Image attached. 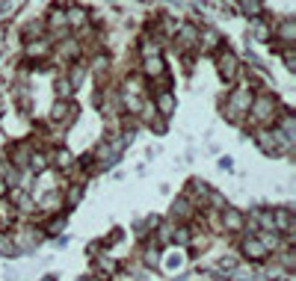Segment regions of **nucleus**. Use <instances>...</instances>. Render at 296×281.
<instances>
[{
	"instance_id": "9",
	"label": "nucleus",
	"mask_w": 296,
	"mask_h": 281,
	"mask_svg": "<svg viewBox=\"0 0 296 281\" xmlns=\"http://www.w3.org/2000/svg\"><path fill=\"white\" fill-rule=\"evenodd\" d=\"M12 243L18 246V252H30V249H36L39 243H42V228L21 231V234H15V237H12Z\"/></svg>"
},
{
	"instance_id": "29",
	"label": "nucleus",
	"mask_w": 296,
	"mask_h": 281,
	"mask_svg": "<svg viewBox=\"0 0 296 281\" xmlns=\"http://www.w3.org/2000/svg\"><path fill=\"white\" fill-rule=\"evenodd\" d=\"M279 51H281V59H284V68L296 71V51H293V45H281Z\"/></svg>"
},
{
	"instance_id": "3",
	"label": "nucleus",
	"mask_w": 296,
	"mask_h": 281,
	"mask_svg": "<svg viewBox=\"0 0 296 281\" xmlns=\"http://www.w3.org/2000/svg\"><path fill=\"white\" fill-rule=\"evenodd\" d=\"M216 71L225 83H237V77H240V59L228 51L225 45L216 51Z\"/></svg>"
},
{
	"instance_id": "41",
	"label": "nucleus",
	"mask_w": 296,
	"mask_h": 281,
	"mask_svg": "<svg viewBox=\"0 0 296 281\" xmlns=\"http://www.w3.org/2000/svg\"><path fill=\"white\" fill-rule=\"evenodd\" d=\"M148 127H151L154 133H166V122H163V116H154V119L148 122Z\"/></svg>"
},
{
	"instance_id": "18",
	"label": "nucleus",
	"mask_w": 296,
	"mask_h": 281,
	"mask_svg": "<svg viewBox=\"0 0 296 281\" xmlns=\"http://www.w3.org/2000/svg\"><path fill=\"white\" fill-rule=\"evenodd\" d=\"M228 278H231V281H264V275H261V272H255L252 266L237 264L231 272H228Z\"/></svg>"
},
{
	"instance_id": "33",
	"label": "nucleus",
	"mask_w": 296,
	"mask_h": 281,
	"mask_svg": "<svg viewBox=\"0 0 296 281\" xmlns=\"http://www.w3.org/2000/svg\"><path fill=\"white\" fill-rule=\"evenodd\" d=\"M240 9H243L246 15L258 18L264 12V3H261V0H240Z\"/></svg>"
},
{
	"instance_id": "2",
	"label": "nucleus",
	"mask_w": 296,
	"mask_h": 281,
	"mask_svg": "<svg viewBox=\"0 0 296 281\" xmlns=\"http://www.w3.org/2000/svg\"><path fill=\"white\" fill-rule=\"evenodd\" d=\"M252 98H255V92L249 86H240V89H234L231 95L225 98V116H228V122H234V124H240L246 119V113H249V104H252Z\"/></svg>"
},
{
	"instance_id": "25",
	"label": "nucleus",
	"mask_w": 296,
	"mask_h": 281,
	"mask_svg": "<svg viewBox=\"0 0 296 281\" xmlns=\"http://www.w3.org/2000/svg\"><path fill=\"white\" fill-rule=\"evenodd\" d=\"M59 56H62V59H77V56H80V42H77V39H65V42L59 45Z\"/></svg>"
},
{
	"instance_id": "27",
	"label": "nucleus",
	"mask_w": 296,
	"mask_h": 281,
	"mask_svg": "<svg viewBox=\"0 0 296 281\" xmlns=\"http://www.w3.org/2000/svg\"><path fill=\"white\" fill-rule=\"evenodd\" d=\"M252 36H255L258 42H270V39H273V30L264 24L261 18H255V21H252Z\"/></svg>"
},
{
	"instance_id": "39",
	"label": "nucleus",
	"mask_w": 296,
	"mask_h": 281,
	"mask_svg": "<svg viewBox=\"0 0 296 281\" xmlns=\"http://www.w3.org/2000/svg\"><path fill=\"white\" fill-rule=\"evenodd\" d=\"M234 266H237V258L225 255V258H219V264H216V272H231Z\"/></svg>"
},
{
	"instance_id": "11",
	"label": "nucleus",
	"mask_w": 296,
	"mask_h": 281,
	"mask_svg": "<svg viewBox=\"0 0 296 281\" xmlns=\"http://www.w3.org/2000/svg\"><path fill=\"white\" fill-rule=\"evenodd\" d=\"M243 213L234 210V207H222V216H219V222H222V231H231V234H240L243 231Z\"/></svg>"
},
{
	"instance_id": "1",
	"label": "nucleus",
	"mask_w": 296,
	"mask_h": 281,
	"mask_svg": "<svg viewBox=\"0 0 296 281\" xmlns=\"http://www.w3.org/2000/svg\"><path fill=\"white\" fill-rule=\"evenodd\" d=\"M276 116H279V98L276 95H255L252 98V104H249V113H246V119H252L255 127H270V124H276Z\"/></svg>"
},
{
	"instance_id": "28",
	"label": "nucleus",
	"mask_w": 296,
	"mask_h": 281,
	"mask_svg": "<svg viewBox=\"0 0 296 281\" xmlns=\"http://www.w3.org/2000/svg\"><path fill=\"white\" fill-rule=\"evenodd\" d=\"M0 255H3V258H15V255H21L18 246L12 243V237H9V234H3V231H0Z\"/></svg>"
},
{
	"instance_id": "12",
	"label": "nucleus",
	"mask_w": 296,
	"mask_h": 281,
	"mask_svg": "<svg viewBox=\"0 0 296 281\" xmlns=\"http://www.w3.org/2000/svg\"><path fill=\"white\" fill-rule=\"evenodd\" d=\"M33 142H18L15 148L9 151V163L15 166V169H27V163H30V154H33Z\"/></svg>"
},
{
	"instance_id": "34",
	"label": "nucleus",
	"mask_w": 296,
	"mask_h": 281,
	"mask_svg": "<svg viewBox=\"0 0 296 281\" xmlns=\"http://www.w3.org/2000/svg\"><path fill=\"white\" fill-rule=\"evenodd\" d=\"M190 237H192V231L187 228V222H184V225H178V228L172 231V240L178 243V246H187V243H190Z\"/></svg>"
},
{
	"instance_id": "38",
	"label": "nucleus",
	"mask_w": 296,
	"mask_h": 281,
	"mask_svg": "<svg viewBox=\"0 0 296 281\" xmlns=\"http://www.w3.org/2000/svg\"><path fill=\"white\" fill-rule=\"evenodd\" d=\"M142 56H154V53H160V45H157L154 39H142Z\"/></svg>"
},
{
	"instance_id": "23",
	"label": "nucleus",
	"mask_w": 296,
	"mask_h": 281,
	"mask_svg": "<svg viewBox=\"0 0 296 281\" xmlns=\"http://www.w3.org/2000/svg\"><path fill=\"white\" fill-rule=\"evenodd\" d=\"M27 169L33 172V175H39V172H45V169H51V157L45 154V151H36L30 154V163H27Z\"/></svg>"
},
{
	"instance_id": "16",
	"label": "nucleus",
	"mask_w": 296,
	"mask_h": 281,
	"mask_svg": "<svg viewBox=\"0 0 296 281\" xmlns=\"http://www.w3.org/2000/svg\"><path fill=\"white\" fill-rule=\"evenodd\" d=\"M48 157H51V166L56 169V172H71V169H74V157H71L69 148H56V151H51Z\"/></svg>"
},
{
	"instance_id": "35",
	"label": "nucleus",
	"mask_w": 296,
	"mask_h": 281,
	"mask_svg": "<svg viewBox=\"0 0 296 281\" xmlns=\"http://www.w3.org/2000/svg\"><path fill=\"white\" fill-rule=\"evenodd\" d=\"M279 266H281V269H287V272H290V269L296 266V252H293L290 246H287V252H284V255L279 258Z\"/></svg>"
},
{
	"instance_id": "7",
	"label": "nucleus",
	"mask_w": 296,
	"mask_h": 281,
	"mask_svg": "<svg viewBox=\"0 0 296 281\" xmlns=\"http://www.w3.org/2000/svg\"><path fill=\"white\" fill-rule=\"evenodd\" d=\"M192 216H195V201H190L187 195L175 198V204H172V222L184 225V222H190Z\"/></svg>"
},
{
	"instance_id": "20",
	"label": "nucleus",
	"mask_w": 296,
	"mask_h": 281,
	"mask_svg": "<svg viewBox=\"0 0 296 281\" xmlns=\"http://www.w3.org/2000/svg\"><path fill=\"white\" fill-rule=\"evenodd\" d=\"M80 201H83V187H80V184H71V187H65V193H62V207L74 210Z\"/></svg>"
},
{
	"instance_id": "30",
	"label": "nucleus",
	"mask_w": 296,
	"mask_h": 281,
	"mask_svg": "<svg viewBox=\"0 0 296 281\" xmlns=\"http://www.w3.org/2000/svg\"><path fill=\"white\" fill-rule=\"evenodd\" d=\"M53 89H56V95H59L62 101H69V98H71V92H74V86L69 83V77H56Z\"/></svg>"
},
{
	"instance_id": "26",
	"label": "nucleus",
	"mask_w": 296,
	"mask_h": 281,
	"mask_svg": "<svg viewBox=\"0 0 296 281\" xmlns=\"http://www.w3.org/2000/svg\"><path fill=\"white\" fill-rule=\"evenodd\" d=\"M107 71H110V59H107L104 53H98V56L92 59V74L98 77V83H101V80L107 77Z\"/></svg>"
},
{
	"instance_id": "10",
	"label": "nucleus",
	"mask_w": 296,
	"mask_h": 281,
	"mask_svg": "<svg viewBox=\"0 0 296 281\" xmlns=\"http://www.w3.org/2000/svg\"><path fill=\"white\" fill-rule=\"evenodd\" d=\"M273 39H279L281 45H293L296 42V21L293 18H284L273 27Z\"/></svg>"
},
{
	"instance_id": "24",
	"label": "nucleus",
	"mask_w": 296,
	"mask_h": 281,
	"mask_svg": "<svg viewBox=\"0 0 296 281\" xmlns=\"http://www.w3.org/2000/svg\"><path fill=\"white\" fill-rule=\"evenodd\" d=\"M95 266H98V275H101V278H110V275H116V272H119V264H116V261H113V258H98V261H95Z\"/></svg>"
},
{
	"instance_id": "4",
	"label": "nucleus",
	"mask_w": 296,
	"mask_h": 281,
	"mask_svg": "<svg viewBox=\"0 0 296 281\" xmlns=\"http://www.w3.org/2000/svg\"><path fill=\"white\" fill-rule=\"evenodd\" d=\"M74 119H77V107L71 104V101H62V98H59V101L53 104V110H51V122L56 124L59 133H62L69 124H74Z\"/></svg>"
},
{
	"instance_id": "32",
	"label": "nucleus",
	"mask_w": 296,
	"mask_h": 281,
	"mask_svg": "<svg viewBox=\"0 0 296 281\" xmlns=\"http://www.w3.org/2000/svg\"><path fill=\"white\" fill-rule=\"evenodd\" d=\"M157 261H160V249H157L154 243H145V252H142V264H145V266H154Z\"/></svg>"
},
{
	"instance_id": "15",
	"label": "nucleus",
	"mask_w": 296,
	"mask_h": 281,
	"mask_svg": "<svg viewBox=\"0 0 296 281\" xmlns=\"http://www.w3.org/2000/svg\"><path fill=\"white\" fill-rule=\"evenodd\" d=\"M48 30H51L53 36H69V24H65V9L53 6L51 15H48Z\"/></svg>"
},
{
	"instance_id": "19",
	"label": "nucleus",
	"mask_w": 296,
	"mask_h": 281,
	"mask_svg": "<svg viewBox=\"0 0 296 281\" xmlns=\"http://www.w3.org/2000/svg\"><path fill=\"white\" fill-rule=\"evenodd\" d=\"M208 193H210V187L205 181H199V178H192L190 184H187V198H190V201H202V204H205Z\"/></svg>"
},
{
	"instance_id": "37",
	"label": "nucleus",
	"mask_w": 296,
	"mask_h": 281,
	"mask_svg": "<svg viewBox=\"0 0 296 281\" xmlns=\"http://www.w3.org/2000/svg\"><path fill=\"white\" fill-rule=\"evenodd\" d=\"M42 33H45V24H39V21H30V27L24 30V39L30 42V39H39Z\"/></svg>"
},
{
	"instance_id": "14",
	"label": "nucleus",
	"mask_w": 296,
	"mask_h": 281,
	"mask_svg": "<svg viewBox=\"0 0 296 281\" xmlns=\"http://www.w3.org/2000/svg\"><path fill=\"white\" fill-rule=\"evenodd\" d=\"M142 74L148 77V80H154L160 74H166V62H163V56L154 53V56H142Z\"/></svg>"
},
{
	"instance_id": "22",
	"label": "nucleus",
	"mask_w": 296,
	"mask_h": 281,
	"mask_svg": "<svg viewBox=\"0 0 296 281\" xmlns=\"http://www.w3.org/2000/svg\"><path fill=\"white\" fill-rule=\"evenodd\" d=\"M48 53H51V45H48L45 39H39V42L30 39V42H27V59H45Z\"/></svg>"
},
{
	"instance_id": "6",
	"label": "nucleus",
	"mask_w": 296,
	"mask_h": 281,
	"mask_svg": "<svg viewBox=\"0 0 296 281\" xmlns=\"http://www.w3.org/2000/svg\"><path fill=\"white\" fill-rule=\"evenodd\" d=\"M195 48L205 51V53H216L219 48H222V36H219V30H213V27L199 30V45H195Z\"/></svg>"
},
{
	"instance_id": "21",
	"label": "nucleus",
	"mask_w": 296,
	"mask_h": 281,
	"mask_svg": "<svg viewBox=\"0 0 296 281\" xmlns=\"http://www.w3.org/2000/svg\"><path fill=\"white\" fill-rule=\"evenodd\" d=\"M59 207H62V193H59V190H48V193H45V198L39 201V210H42V213L59 210Z\"/></svg>"
},
{
	"instance_id": "42",
	"label": "nucleus",
	"mask_w": 296,
	"mask_h": 281,
	"mask_svg": "<svg viewBox=\"0 0 296 281\" xmlns=\"http://www.w3.org/2000/svg\"><path fill=\"white\" fill-rule=\"evenodd\" d=\"M166 261H169V264H166V269H169V272H175V269H181V255H169Z\"/></svg>"
},
{
	"instance_id": "8",
	"label": "nucleus",
	"mask_w": 296,
	"mask_h": 281,
	"mask_svg": "<svg viewBox=\"0 0 296 281\" xmlns=\"http://www.w3.org/2000/svg\"><path fill=\"white\" fill-rule=\"evenodd\" d=\"M240 252H243V258H249V261H255V264H261L264 258L270 255L267 252V246H264L258 237H246L243 243H240Z\"/></svg>"
},
{
	"instance_id": "43",
	"label": "nucleus",
	"mask_w": 296,
	"mask_h": 281,
	"mask_svg": "<svg viewBox=\"0 0 296 281\" xmlns=\"http://www.w3.org/2000/svg\"><path fill=\"white\" fill-rule=\"evenodd\" d=\"M42 281H56V278H53V275H45V278H42Z\"/></svg>"
},
{
	"instance_id": "36",
	"label": "nucleus",
	"mask_w": 296,
	"mask_h": 281,
	"mask_svg": "<svg viewBox=\"0 0 296 281\" xmlns=\"http://www.w3.org/2000/svg\"><path fill=\"white\" fill-rule=\"evenodd\" d=\"M205 201H208L213 210H222V207H225V195H222V193H216V190H210Z\"/></svg>"
},
{
	"instance_id": "17",
	"label": "nucleus",
	"mask_w": 296,
	"mask_h": 281,
	"mask_svg": "<svg viewBox=\"0 0 296 281\" xmlns=\"http://www.w3.org/2000/svg\"><path fill=\"white\" fill-rule=\"evenodd\" d=\"M273 225H276V231L293 234L296 222H293V213H290V207H279V210H273Z\"/></svg>"
},
{
	"instance_id": "5",
	"label": "nucleus",
	"mask_w": 296,
	"mask_h": 281,
	"mask_svg": "<svg viewBox=\"0 0 296 281\" xmlns=\"http://www.w3.org/2000/svg\"><path fill=\"white\" fill-rule=\"evenodd\" d=\"M151 101H154L157 116H163V119H169V116H175V110H178V101H175L172 89H157Z\"/></svg>"
},
{
	"instance_id": "40",
	"label": "nucleus",
	"mask_w": 296,
	"mask_h": 281,
	"mask_svg": "<svg viewBox=\"0 0 296 281\" xmlns=\"http://www.w3.org/2000/svg\"><path fill=\"white\" fill-rule=\"evenodd\" d=\"M62 228H65V219L62 216H53L51 222H48V234H59Z\"/></svg>"
},
{
	"instance_id": "31",
	"label": "nucleus",
	"mask_w": 296,
	"mask_h": 281,
	"mask_svg": "<svg viewBox=\"0 0 296 281\" xmlns=\"http://www.w3.org/2000/svg\"><path fill=\"white\" fill-rule=\"evenodd\" d=\"M83 77H86V68H83V65H71V68H69V83L74 89L83 86Z\"/></svg>"
},
{
	"instance_id": "13",
	"label": "nucleus",
	"mask_w": 296,
	"mask_h": 281,
	"mask_svg": "<svg viewBox=\"0 0 296 281\" xmlns=\"http://www.w3.org/2000/svg\"><path fill=\"white\" fill-rule=\"evenodd\" d=\"M65 24H69V30H86L89 12L83 6H69V9H65Z\"/></svg>"
}]
</instances>
